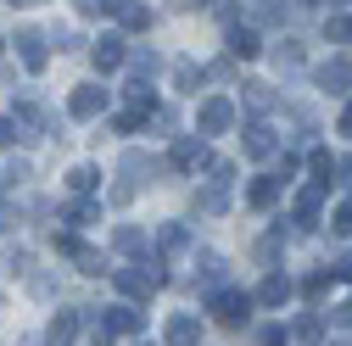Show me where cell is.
<instances>
[{"label":"cell","mask_w":352,"mask_h":346,"mask_svg":"<svg viewBox=\"0 0 352 346\" xmlns=\"http://www.w3.org/2000/svg\"><path fill=\"white\" fill-rule=\"evenodd\" d=\"M0 185H6V179H0Z\"/></svg>","instance_id":"9f6ffc18"},{"label":"cell","mask_w":352,"mask_h":346,"mask_svg":"<svg viewBox=\"0 0 352 346\" xmlns=\"http://www.w3.org/2000/svg\"><path fill=\"white\" fill-rule=\"evenodd\" d=\"M162 341L168 346H201V319L196 313H173L168 330H162Z\"/></svg>","instance_id":"5bb4252c"},{"label":"cell","mask_w":352,"mask_h":346,"mask_svg":"<svg viewBox=\"0 0 352 346\" xmlns=\"http://www.w3.org/2000/svg\"><path fill=\"white\" fill-rule=\"evenodd\" d=\"M0 229H12V207H0Z\"/></svg>","instance_id":"c3c4849f"},{"label":"cell","mask_w":352,"mask_h":346,"mask_svg":"<svg viewBox=\"0 0 352 346\" xmlns=\"http://www.w3.org/2000/svg\"><path fill=\"white\" fill-rule=\"evenodd\" d=\"M330 229H336L341 240H352V201H341V207L330 212Z\"/></svg>","instance_id":"836d02e7"},{"label":"cell","mask_w":352,"mask_h":346,"mask_svg":"<svg viewBox=\"0 0 352 346\" xmlns=\"http://www.w3.org/2000/svg\"><path fill=\"white\" fill-rule=\"evenodd\" d=\"M123 56H129V39H123V34H101L96 45H90V62H96L101 73H118Z\"/></svg>","instance_id":"9c48e42d"},{"label":"cell","mask_w":352,"mask_h":346,"mask_svg":"<svg viewBox=\"0 0 352 346\" xmlns=\"http://www.w3.org/2000/svg\"><path fill=\"white\" fill-rule=\"evenodd\" d=\"M196 285H201V290L230 285V257H218V251H196Z\"/></svg>","instance_id":"30bf717a"},{"label":"cell","mask_w":352,"mask_h":346,"mask_svg":"<svg viewBox=\"0 0 352 346\" xmlns=\"http://www.w3.org/2000/svg\"><path fill=\"white\" fill-rule=\"evenodd\" d=\"M107 112V90H101V84H78V90L67 95V117H101Z\"/></svg>","instance_id":"ba28073f"},{"label":"cell","mask_w":352,"mask_h":346,"mask_svg":"<svg viewBox=\"0 0 352 346\" xmlns=\"http://www.w3.org/2000/svg\"><path fill=\"white\" fill-rule=\"evenodd\" d=\"M96 218H101V207H96L90 196H84V201H78V207L67 212V224H96Z\"/></svg>","instance_id":"d590c367"},{"label":"cell","mask_w":352,"mask_h":346,"mask_svg":"<svg viewBox=\"0 0 352 346\" xmlns=\"http://www.w3.org/2000/svg\"><path fill=\"white\" fill-rule=\"evenodd\" d=\"M252 290H235V285H218V290H207V313L218 319V324H230V330H246V319H252Z\"/></svg>","instance_id":"6da1fadb"},{"label":"cell","mask_w":352,"mask_h":346,"mask_svg":"<svg viewBox=\"0 0 352 346\" xmlns=\"http://www.w3.org/2000/svg\"><path fill=\"white\" fill-rule=\"evenodd\" d=\"M307 173H314L319 190H330V179H336V157H330V151H314V157H307Z\"/></svg>","instance_id":"83f0119b"},{"label":"cell","mask_w":352,"mask_h":346,"mask_svg":"<svg viewBox=\"0 0 352 346\" xmlns=\"http://www.w3.org/2000/svg\"><path fill=\"white\" fill-rule=\"evenodd\" d=\"M314 84H319V90H330V95H341L346 84H352V62H346V56L319 62V67H314Z\"/></svg>","instance_id":"7c38bea8"},{"label":"cell","mask_w":352,"mask_h":346,"mask_svg":"<svg viewBox=\"0 0 352 346\" xmlns=\"http://www.w3.org/2000/svg\"><path fill=\"white\" fill-rule=\"evenodd\" d=\"M28 173H34V168H28V162H23V157H17V162H12V168H6V173H0V179H6V185H23V179H28Z\"/></svg>","instance_id":"7bdbcfd3"},{"label":"cell","mask_w":352,"mask_h":346,"mask_svg":"<svg viewBox=\"0 0 352 346\" xmlns=\"http://www.w3.org/2000/svg\"><path fill=\"white\" fill-rule=\"evenodd\" d=\"M257 341H263V346H291V330H285V324H269Z\"/></svg>","instance_id":"f35d334b"},{"label":"cell","mask_w":352,"mask_h":346,"mask_svg":"<svg viewBox=\"0 0 352 346\" xmlns=\"http://www.w3.org/2000/svg\"><path fill=\"white\" fill-rule=\"evenodd\" d=\"M201 78H207V73H201L196 62H179V67H173V84H179V90H196Z\"/></svg>","instance_id":"d6a6232c"},{"label":"cell","mask_w":352,"mask_h":346,"mask_svg":"<svg viewBox=\"0 0 352 346\" xmlns=\"http://www.w3.org/2000/svg\"><path fill=\"white\" fill-rule=\"evenodd\" d=\"M196 212L201 218H218V212H230V179H212L196 190Z\"/></svg>","instance_id":"2e32d148"},{"label":"cell","mask_w":352,"mask_h":346,"mask_svg":"<svg viewBox=\"0 0 352 346\" xmlns=\"http://www.w3.org/2000/svg\"><path fill=\"white\" fill-rule=\"evenodd\" d=\"M129 106H135L140 117H151V112H157V90H151V84H140V78H135V84H129Z\"/></svg>","instance_id":"4dcf8cb0"},{"label":"cell","mask_w":352,"mask_h":346,"mask_svg":"<svg viewBox=\"0 0 352 346\" xmlns=\"http://www.w3.org/2000/svg\"><path fill=\"white\" fill-rule=\"evenodd\" d=\"M330 274H336V279H352V251H346V257H336V268H330Z\"/></svg>","instance_id":"f6af8a7d"},{"label":"cell","mask_w":352,"mask_h":346,"mask_svg":"<svg viewBox=\"0 0 352 346\" xmlns=\"http://www.w3.org/2000/svg\"><path fill=\"white\" fill-rule=\"evenodd\" d=\"M107 17H118V34H146L151 28V6L146 0H112Z\"/></svg>","instance_id":"52a82bcc"},{"label":"cell","mask_w":352,"mask_h":346,"mask_svg":"<svg viewBox=\"0 0 352 346\" xmlns=\"http://www.w3.org/2000/svg\"><path fill=\"white\" fill-rule=\"evenodd\" d=\"M17 128H39V135H56V112L39 106V101H17V112H6Z\"/></svg>","instance_id":"8fae6325"},{"label":"cell","mask_w":352,"mask_h":346,"mask_svg":"<svg viewBox=\"0 0 352 346\" xmlns=\"http://www.w3.org/2000/svg\"><path fill=\"white\" fill-rule=\"evenodd\" d=\"M336 6H346V0H336Z\"/></svg>","instance_id":"db71d44e"},{"label":"cell","mask_w":352,"mask_h":346,"mask_svg":"<svg viewBox=\"0 0 352 346\" xmlns=\"http://www.w3.org/2000/svg\"><path fill=\"white\" fill-rule=\"evenodd\" d=\"M291 296H296V285H291L285 274H269V279L257 285V296H252V301H257V308H285Z\"/></svg>","instance_id":"e0dca14e"},{"label":"cell","mask_w":352,"mask_h":346,"mask_svg":"<svg viewBox=\"0 0 352 346\" xmlns=\"http://www.w3.org/2000/svg\"><path fill=\"white\" fill-rule=\"evenodd\" d=\"M241 101H246V112H274L280 106V95H274V84H241Z\"/></svg>","instance_id":"603a6c76"},{"label":"cell","mask_w":352,"mask_h":346,"mask_svg":"<svg viewBox=\"0 0 352 346\" xmlns=\"http://www.w3.org/2000/svg\"><path fill=\"white\" fill-rule=\"evenodd\" d=\"M123 67H129V73H135L140 84H151V78L162 73V56H157L151 45H135V51H129V56H123Z\"/></svg>","instance_id":"44dd1931"},{"label":"cell","mask_w":352,"mask_h":346,"mask_svg":"<svg viewBox=\"0 0 352 346\" xmlns=\"http://www.w3.org/2000/svg\"><path fill=\"white\" fill-rule=\"evenodd\" d=\"M336 128H341V135H352V101L341 106V123H336Z\"/></svg>","instance_id":"bcb514c9"},{"label":"cell","mask_w":352,"mask_h":346,"mask_svg":"<svg viewBox=\"0 0 352 346\" xmlns=\"http://www.w3.org/2000/svg\"><path fill=\"white\" fill-rule=\"evenodd\" d=\"M140 346H151V341H140Z\"/></svg>","instance_id":"11a10c76"},{"label":"cell","mask_w":352,"mask_h":346,"mask_svg":"<svg viewBox=\"0 0 352 346\" xmlns=\"http://www.w3.org/2000/svg\"><path fill=\"white\" fill-rule=\"evenodd\" d=\"M269 56H274V67H280V73H296V67H302V45H296V39H280Z\"/></svg>","instance_id":"f546056e"},{"label":"cell","mask_w":352,"mask_h":346,"mask_svg":"<svg viewBox=\"0 0 352 346\" xmlns=\"http://www.w3.org/2000/svg\"><path fill=\"white\" fill-rule=\"evenodd\" d=\"M101 319H107L118 335H140V330H146V313L135 308V301H112V308H101Z\"/></svg>","instance_id":"4fadbf2b"},{"label":"cell","mask_w":352,"mask_h":346,"mask_svg":"<svg viewBox=\"0 0 352 346\" xmlns=\"http://www.w3.org/2000/svg\"><path fill=\"white\" fill-rule=\"evenodd\" d=\"M324 39H330V45H352V17L346 12H330L324 17Z\"/></svg>","instance_id":"f1b7e54d"},{"label":"cell","mask_w":352,"mask_h":346,"mask_svg":"<svg viewBox=\"0 0 352 346\" xmlns=\"http://www.w3.org/2000/svg\"><path fill=\"white\" fill-rule=\"evenodd\" d=\"M336 173H341V185L352 190V162H336Z\"/></svg>","instance_id":"7dc6e473"},{"label":"cell","mask_w":352,"mask_h":346,"mask_svg":"<svg viewBox=\"0 0 352 346\" xmlns=\"http://www.w3.org/2000/svg\"><path fill=\"white\" fill-rule=\"evenodd\" d=\"M140 123H146L140 112H118V117H112V128H118V135H135V128H140Z\"/></svg>","instance_id":"ab89813d"},{"label":"cell","mask_w":352,"mask_h":346,"mask_svg":"<svg viewBox=\"0 0 352 346\" xmlns=\"http://www.w3.org/2000/svg\"><path fill=\"white\" fill-rule=\"evenodd\" d=\"M157 251H162V257H185V251H190V229H185V224H162V229H157Z\"/></svg>","instance_id":"7402d4cb"},{"label":"cell","mask_w":352,"mask_h":346,"mask_svg":"<svg viewBox=\"0 0 352 346\" xmlns=\"http://www.w3.org/2000/svg\"><path fill=\"white\" fill-rule=\"evenodd\" d=\"M291 6H319V0H291Z\"/></svg>","instance_id":"f907efd6"},{"label":"cell","mask_w":352,"mask_h":346,"mask_svg":"<svg viewBox=\"0 0 352 346\" xmlns=\"http://www.w3.org/2000/svg\"><path fill=\"white\" fill-rule=\"evenodd\" d=\"M96 185H101V168H96V162H78V168H67V190H73V196H90Z\"/></svg>","instance_id":"484cf974"},{"label":"cell","mask_w":352,"mask_h":346,"mask_svg":"<svg viewBox=\"0 0 352 346\" xmlns=\"http://www.w3.org/2000/svg\"><path fill=\"white\" fill-rule=\"evenodd\" d=\"M0 51H6V39H0Z\"/></svg>","instance_id":"f5cc1de1"},{"label":"cell","mask_w":352,"mask_h":346,"mask_svg":"<svg viewBox=\"0 0 352 346\" xmlns=\"http://www.w3.org/2000/svg\"><path fill=\"white\" fill-rule=\"evenodd\" d=\"M212 157H207V140L201 135H179L173 140V151H168V168L173 173H196V168H207Z\"/></svg>","instance_id":"5b68a950"},{"label":"cell","mask_w":352,"mask_h":346,"mask_svg":"<svg viewBox=\"0 0 352 346\" xmlns=\"http://www.w3.org/2000/svg\"><path fill=\"white\" fill-rule=\"evenodd\" d=\"M12 45H17V56H23V67H28V73H45V62H51V51H45V39H39L34 28H23V34L12 39Z\"/></svg>","instance_id":"9a60e30c"},{"label":"cell","mask_w":352,"mask_h":346,"mask_svg":"<svg viewBox=\"0 0 352 346\" xmlns=\"http://www.w3.org/2000/svg\"><path fill=\"white\" fill-rule=\"evenodd\" d=\"M112 246H118L123 257H146V251H151V240H146V229H135V224H123V229L112 235Z\"/></svg>","instance_id":"d4e9b609"},{"label":"cell","mask_w":352,"mask_h":346,"mask_svg":"<svg viewBox=\"0 0 352 346\" xmlns=\"http://www.w3.org/2000/svg\"><path fill=\"white\" fill-rule=\"evenodd\" d=\"M73 12H78V17H107L112 0H73Z\"/></svg>","instance_id":"8d00e7d4"},{"label":"cell","mask_w":352,"mask_h":346,"mask_svg":"<svg viewBox=\"0 0 352 346\" xmlns=\"http://www.w3.org/2000/svg\"><path fill=\"white\" fill-rule=\"evenodd\" d=\"M291 341H302V346H319V341H324V319H319V313H302V319L291 324Z\"/></svg>","instance_id":"4316f807"},{"label":"cell","mask_w":352,"mask_h":346,"mask_svg":"<svg viewBox=\"0 0 352 346\" xmlns=\"http://www.w3.org/2000/svg\"><path fill=\"white\" fill-rule=\"evenodd\" d=\"M246 201H252L257 212H269V207L280 201V179H274V173H257V179H252V190H246Z\"/></svg>","instance_id":"cb8c5ba5"},{"label":"cell","mask_w":352,"mask_h":346,"mask_svg":"<svg viewBox=\"0 0 352 346\" xmlns=\"http://www.w3.org/2000/svg\"><path fill=\"white\" fill-rule=\"evenodd\" d=\"M56 251L67 257L78 274H107V251H96L90 240H78V235H56Z\"/></svg>","instance_id":"277c9868"},{"label":"cell","mask_w":352,"mask_h":346,"mask_svg":"<svg viewBox=\"0 0 352 346\" xmlns=\"http://www.w3.org/2000/svg\"><path fill=\"white\" fill-rule=\"evenodd\" d=\"M330 346H352V341H330Z\"/></svg>","instance_id":"816d5d0a"},{"label":"cell","mask_w":352,"mask_h":346,"mask_svg":"<svg viewBox=\"0 0 352 346\" xmlns=\"http://www.w3.org/2000/svg\"><path fill=\"white\" fill-rule=\"evenodd\" d=\"M112 279H118L123 301H151V290H157L168 274H162V263H129V268H112Z\"/></svg>","instance_id":"7a4b0ae2"},{"label":"cell","mask_w":352,"mask_h":346,"mask_svg":"<svg viewBox=\"0 0 352 346\" xmlns=\"http://www.w3.org/2000/svg\"><path fill=\"white\" fill-rule=\"evenodd\" d=\"M84 319H90V346H112V341H118V330H112L101 313H84Z\"/></svg>","instance_id":"1f68e13d"},{"label":"cell","mask_w":352,"mask_h":346,"mask_svg":"<svg viewBox=\"0 0 352 346\" xmlns=\"http://www.w3.org/2000/svg\"><path fill=\"white\" fill-rule=\"evenodd\" d=\"M241 151H246L252 162H269V157L280 151V135H274V128L263 123V117H252V123L241 128Z\"/></svg>","instance_id":"8992f818"},{"label":"cell","mask_w":352,"mask_h":346,"mask_svg":"<svg viewBox=\"0 0 352 346\" xmlns=\"http://www.w3.org/2000/svg\"><path fill=\"white\" fill-rule=\"evenodd\" d=\"M324 290H330V274H307V279H302V296H314V301H319Z\"/></svg>","instance_id":"74e56055"},{"label":"cell","mask_w":352,"mask_h":346,"mask_svg":"<svg viewBox=\"0 0 352 346\" xmlns=\"http://www.w3.org/2000/svg\"><path fill=\"white\" fill-rule=\"evenodd\" d=\"M17 140H23V128H17L6 112H0V146H17Z\"/></svg>","instance_id":"b9f144b4"},{"label":"cell","mask_w":352,"mask_h":346,"mask_svg":"<svg viewBox=\"0 0 352 346\" xmlns=\"http://www.w3.org/2000/svg\"><path fill=\"white\" fill-rule=\"evenodd\" d=\"M319 207H324V190H319V185H307V190L296 196L291 224H296V229H314V224H319Z\"/></svg>","instance_id":"ffe728a7"},{"label":"cell","mask_w":352,"mask_h":346,"mask_svg":"<svg viewBox=\"0 0 352 346\" xmlns=\"http://www.w3.org/2000/svg\"><path fill=\"white\" fill-rule=\"evenodd\" d=\"M6 6H45V0H6Z\"/></svg>","instance_id":"681fc988"},{"label":"cell","mask_w":352,"mask_h":346,"mask_svg":"<svg viewBox=\"0 0 352 346\" xmlns=\"http://www.w3.org/2000/svg\"><path fill=\"white\" fill-rule=\"evenodd\" d=\"M330 319H336V324H341V330H346V335H352V296H346V301H341V308H336V313H330Z\"/></svg>","instance_id":"ee69618b"},{"label":"cell","mask_w":352,"mask_h":346,"mask_svg":"<svg viewBox=\"0 0 352 346\" xmlns=\"http://www.w3.org/2000/svg\"><path fill=\"white\" fill-rule=\"evenodd\" d=\"M230 56H235V62H252V56H263V39H257V28H246V23H230Z\"/></svg>","instance_id":"d6986e66"},{"label":"cell","mask_w":352,"mask_h":346,"mask_svg":"<svg viewBox=\"0 0 352 346\" xmlns=\"http://www.w3.org/2000/svg\"><path fill=\"white\" fill-rule=\"evenodd\" d=\"M235 128V101L230 95H207L201 106H196V135L207 140V135H230Z\"/></svg>","instance_id":"3957f363"},{"label":"cell","mask_w":352,"mask_h":346,"mask_svg":"<svg viewBox=\"0 0 352 346\" xmlns=\"http://www.w3.org/2000/svg\"><path fill=\"white\" fill-rule=\"evenodd\" d=\"M296 168H302V157H296V151H285V157H280V173H274V179H280V185H285V179H296Z\"/></svg>","instance_id":"60d3db41"},{"label":"cell","mask_w":352,"mask_h":346,"mask_svg":"<svg viewBox=\"0 0 352 346\" xmlns=\"http://www.w3.org/2000/svg\"><path fill=\"white\" fill-rule=\"evenodd\" d=\"M78 330H84V313H73V308H67V313H56V319H51L45 346H73V341H78Z\"/></svg>","instance_id":"ac0fdd59"},{"label":"cell","mask_w":352,"mask_h":346,"mask_svg":"<svg viewBox=\"0 0 352 346\" xmlns=\"http://www.w3.org/2000/svg\"><path fill=\"white\" fill-rule=\"evenodd\" d=\"M123 173H129V179H140V173H151V157H146V151H123Z\"/></svg>","instance_id":"e575fe53"}]
</instances>
